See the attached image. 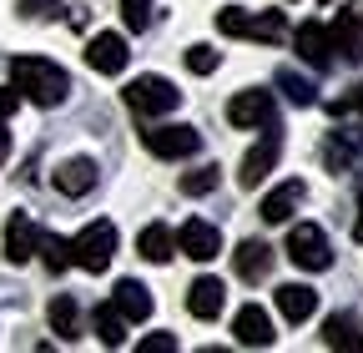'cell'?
I'll list each match as a JSON object with an SVG mask.
<instances>
[{"instance_id":"cell-28","label":"cell","mask_w":363,"mask_h":353,"mask_svg":"<svg viewBox=\"0 0 363 353\" xmlns=\"http://www.w3.org/2000/svg\"><path fill=\"white\" fill-rule=\"evenodd\" d=\"M182 192H187V197H207V192H217V167H197V172H187V176H182Z\"/></svg>"},{"instance_id":"cell-33","label":"cell","mask_w":363,"mask_h":353,"mask_svg":"<svg viewBox=\"0 0 363 353\" xmlns=\"http://www.w3.org/2000/svg\"><path fill=\"white\" fill-rule=\"evenodd\" d=\"M343 111H358V116H363V81L353 86V91H348L343 101H333V116H343Z\"/></svg>"},{"instance_id":"cell-3","label":"cell","mask_w":363,"mask_h":353,"mask_svg":"<svg viewBox=\"0 0 363 353\" xmlns=\"http://www.w3.org/2000/svg\"><path fill=\"white\" fill-rule=\"evenodd\" d=\"M126 106H131L136 116H167V111L182 106V91H177L167 76H136V81L126 86Z\"/></svg>"},{"instance_id":"cell-12","label":"cell","mask_w":363,"mask_h":353,"mask_svg":"<svg viewBox=\"0 0 363 353\" xmlns=\"http://www.w3.org/2000/svg\"><path fill=\"white\" fill-rule=\"evenodd\" d=\"M35 242H40V228L30 223L26 212H16L11 223H6V262H16V268L30 262L35 257Z\"/></svg>"},{"instance_id":"cell-22","label":"cell","mask_w":363,"mask_h":353,"mask_svg":"<svg viewBox=\"0 0 363 353\" xmlns=\"http://www.w3.org/2000/svg\"><path fill=\"white\" fill-rule=\"evenodd\" d=\"M51 328H56V338H66V343L81 338V313H76V298H71V293H56V298H51Z\"/></svg>"},{"instance_id":"cell-10","label":"cell","mask_w":363,"mask_h":353,"mask_svg":"<svg viewBox=\"0 0 363 353\" xmlns=\"http://www.w3.org/2000/svg\"><path fill=\"white\" fill-rule=\"evenodd\" d=\"M293 46H298V56H303L313 71H328V66H333L328 26H318V21H303V26H298V35H293Z\"/></svg>"},{"instance_id":"cell-27","label":"cell","mask_w":363,"mask_h":353,"mask_svg":"<svg viewBox=\"0 0 363 353\" xmlns=\"http://www.w3.org/2000/svg\"><path fill=\"white\" fill-rule=\"evenodd\" d=\"M247 16H252V11L227 6V11H217V30H222V35H233V40H247Z\"/></svg>"},{"instance_id":"cell-5","label":"cell","mask_w":363,"mask_h":353,"mask_svg":"<svg viewBox=\"0 0 363 353\" xmlns=\"http://www.w3.org/2000/svg\"><path fill=\"white\" fill-rule=\"evenodd\" d=\"M142 142H147L152 157L177 162V157H197V152H202V131H197V126H147Z\"/></svg>"},{"instance_id":"cell-31","label":"cell","mask_w":363,"mask_h":353,"mask_svg":"<svg viewBox=\"0 0 363 353\" xmlns=\"http://www.w3.org/2000/svg\"><path fill=\"white\" fill-rule=\"evenodd\" d=\"M21 16L26 21H56L61 6H56V0H21Z\"/></svg>"},{"instance_id":"cell-6","label":"cell","mask_w":363,"mask_h":353,"mask_svg":"<svg viewBox=\"0 0 363 353\" xmlns=\"http://www.w3.org/2000/svg\"><path fill=\"white\" fill-rule=\"evenodd\" d=\"M177 247L187 252L192 262H212V257L222 252V232H217L212 223H202V217H187V223L177 228Z\"/></svg>"},{"instance_id":"cell-15","label":"cell","mask_w":363,"mask_h":353,"mask_svg":"<svg viewBox=\"0 0 363 353\" xmlns=\"http://www.w3.org/2000/svg\"><path fill=\"white\" fill-rule=\"evenodd\" d=\"M222 308H227L222 278H197V283L187 288V313H192V318H217Z\"/></svg>"},{"instance_id":"cell-2","label":"cell","mask_w":363,"mask_h":353,"mask_svg":"<svg viewBox=\"0 0 363 353\" xmlns=\"http://www.w3.org/2000/svg\"><path fill=\"white\" fill-rule=\"evenodd\" d=\"M111 257H116V228H111V223H86V228L71 237V268L106 273Z\"/></svg>"},{"instance_id":"cell-23","label":"cell","mask_w":363,"mask_h":353,"mask_svg":"<svg viewBox=\"0 0 363 353\" xmlns=\"http://www.w3.org/2000/svg\"><path fill=\"white\" fill-rule=\"evenodd\" d=\"M288 35V16L283 11H252L247 16V40H267V46H272V40H283Z\"/></svg>"},{"instance_id":"cell-16","label":"cell","mask_w":363,"mask_h":353,"mask_svg":"<svg viewBox=\"0 0 363 353\" xmlns=\"http://www.w3.org/2000/svg\"><path fill=\"white\" fill-rule=\"evenodd\" d=\"M303 197H308V187L298 182V176H293V182H283V187H272V192L262 197V223H288V217L303 207Z\"/></svg>"},{"instance_id":"cell-20","label":"cell","mask_w":363,"mask_h":353,"mask_svg":"<svg viewBox=\"0 0 363 353\" xmlns=\"http://www.w3.org/2000/svg\"><path fill=\"white\" fill-rule=\"evenodd\" d=\"M136 252H142L147 262H167L177 252V232L167 223H152V228H142V237H136Z\"/></svg>"},{"instance_id":"cell-24","label":"cell","mask_w":363,"mask_h":353,"mask_svg":"<svg viewBox=\"0 0 363 353\" xmlns=\"http://www.w3.org/2000/svg\"><path fill=\"white\" fill-rule=\"evenodd\" d=\"M91 323H96V338H101L106 348H121V343H126V318L116 313V303H101L96 313H91Z\"/></svg>"},{"instance_id":"cell-25","label":"cell","mask_w":363,"mask_h":353,"mask_svg":"<svg viewBox=\"0 0 363 353\" xmlns=\"http://www.w3.org/2000/svg\"><path fill=\"white\" fill-rule=\"evenodd\" d=\"M35 252L45 257V268H51V273H66V268H71V237H56V232H40Z\"/></svg>"},{"instance_id":"cell-14","label":"cell","mask_w":363,"mask_h":353,"mask_svg":"<svg viewBox=\"0 0 363 353\" xmlns=\"http://www.w3.org/2000/svg\"><path fill=\"white\" fill-rule=\"evenodd\" d=\"M91 187H96V162L91 157H71L56 167V192L61 197H86Z\"/></svg>"},{"instance_id":"cell-32","label":"cell","mask_w":363,"mask_h":353,"mask_svg":"<svg viewBox=\"0 0 363 353\" xmlns=\"http://www.w3.org/2000/svg\"><path fill=\"white\" fill-rule=\"evenodd\" d=\"M136 353H177V333H152L136 343Z\"/></svg>"},{"instance_id":"cell-18","label":"cell","mask_w":363,"mask_h":353,"mask_svg":"<svg viewBox=\"0 0 363 353\" xmlns=\"http://www.w3.org/2000/svg\"><path fill=\"white\" fill-rule=\"evenodd\" d=\"M233 262H238V278H242V283H262V278L272 273V247L257 242V237H247V242L233 252Z\"/></svg>"},{"instance_id":"cell-34","label":"cell","mask_w":363,"mask_h":353,"mask_svg":"<svg viewBox=\"0 0 363 353\" xmlns=\"http://www.w3.org/2000/svg\"><path fill=\"white\" fill-rule=\"evenodd\" d=\"M16 106H21V91H16V86H0V121H11Z\"/></svg>"},{"instance_id":"cell-11","label":"cell","mask_w":363,"mask_h":353,"mask_svg":"<svg viewBox=\"0 0 363 353\" xmlns=\"http://www.w3.org/2000/svg\"><path fill=\"white\" fill-rule=\"evenodd\" d=\"M328 46H333L348 66L363 61V21H358L353 11H338V21L328 26Z\"/></svg>"},{"instance_id":"cell-1","label":"cell","mask_w":363,"mask_h":353,"mask_svg":"<svg viewBox=\"0 0 363 353\" xmlns=\"http://www.w3.org/2000/svg\"><path fill=\"white\" fill-rule=\"evenodd\" d=\"M11 86L35 106H61L71 96V76L45 56H16L11 61Z\"/></svg>"},{"instance_id":"cell-7","label":"cell","mask_w":363,"mask_h":353,"mask_svg":"<svg viewBox=\"0 0 363 353\" xmlns=\"http://www.w3.org/2000/svg\"><path fill=\"white\" fill-rule=\"evenodd\" d=\"M86 61H91V71H101V76H121L126 71V35L96 30L91 46H86Z\"/></svg>"},{"instance_id":"cell-26","label":"cell","mask_w":363,"mask_h":353,"mask_svg":"<svg viewBox=\"0 0 363 353\" xmlns=\"http://www.w3.org/2000/svg\"><path fill=\"white\" fill-rule=\"evenodd\" d=\"M278 86H283V96H288L293 106H313V101H318V86L303 81L298 71H278Z\"/></svg>"},{"instance_id":"cell-8","label":"cell","mask_w":363,"mask_h":353,"mask_svg":"<svg viewBox=\"0 0 363 353\" xmlns=\"http://www.w3.org/2000/svg\"><path fill=\"white\" fill-rule=\"evenodd\" d=\"M227 121L233 126H272V91H238L227 101Z\"/></svg>"},{"instance_id":"cell-30","label":"cell","mask_w":363,"mask_h":353,"mask_svg":"<svg viewBox=\"0 0 363 353\" xmlns=\"http://www.w3.org/2000/svg\"><path fill=\"white\" fill-rule=\"evenodd\" d=\"M217 61H222V56H217L212 46H192V51H187V71H197V76H212Z\"/></svg>"},{"instance_id":"cell-4","label":"cell","mask_w":363,"mask_h":353,"mask_svg":"<svg viewBox=\"0 0 363 353\" xmlns=\"http://www.w3.org/2000/svg\"><path fill=\"white\" fill-rule=\"evenodd\" d=\"M288 257L298 262L303 273H323L333 268V247H328V232L318 228V223H298L288 232Z\"/></svg>"},{"instance_id":"cell-17","label":"cell","mask_w":363,"mask_h":353,"mask_svg":"<svg viewBox=\"0 0 363 353\" xmlns=\"http://www.w3.org/2000/svg\"><path fill=\"white\" fill-rule=\"evenodd\" d=\"M278 313H283L288 323H308V318L318 313V293H313L308 283H283V288H278Z\"/></svg>"},{"instance_id":"cell-19","label":"cell","mask_w":363,"mask_h":353,"mask_svg":"<svg viewBox=\"0 0 363 353\" xmlns=\"http://www.w3.org/2000/svg\"><path fill=\"white\" fill-rule=\"evenodd\" d=\"M272 162H278V137H262V147H252V152L242 157V172H238V182H242V187H257L262 176L272 172Z\"/></svg>"},{"instance_id":"cell-36","label":"cell","mask_w":363,"mask_h":353,"mask_svg":"<svg viewBox=\"0 0 363 353\" xmlns=\"http://www.w3.org/2000/svg\"><path fill=\"white\" fill-rule=\"evenodd\" d=\"M353 237L363 242V192H358V223H353Z\"/></svg>"},{"instance_id":"cell-9","label":"cell","mask_w":363,"mask_h":353,"mask_svg":"<svg viewBox=\"0 0 363 353\" xmlns=\"http://www.w3.org/2000/svg\"><path fill=\"white\" fill-rule=\"evenodd\" d=\"M233 338L242 343V348H272V318L262 313L257 303H247V308H238V318H233Z\"/></svg>"},{"instance_id":"cell-29","label":"cell","mask_w":363,"mask_h":353,"mask_svg":"<svg viewBox=\"0 0 363 353\" xmlns=\"http://www.w3.org/2000/svg\"><path fill=\"white\" fill-rule=\"evenodd\" d=\"M121 21H126V30H147L152 26V0H121Z\"/></svg>"},{"instance_id":"cell-35","label":"cell","mask_w":363,"mask_h":353,"mask_svg":"<svg viewBox=\"0 0 363 353\" xmlns=\"http://www.w3.org/2000/svg\"><path fill=\"white\" fill-rule=\"evenodd\" d=\"M11 157V131H6V121H0V162Z\"/></svg>"},{"instance_id":"cell-13","label":"cell","mask_w":363,"mask_h":353,"mask_svg":"<svg viewBox=\"0 0 363 353\" xmlns=\"http://www.w3.org/2000/svg\"><path fill=\"white\" fill-rule=\"evenodd\" d=\"M111 303H116V313L126 323H147L152 318V293H147V283H136V278H121L116 293H111Z\"/></svg>"},{"instance_id":"cell-21","label":"cell","mask_w":363,"mask_h":353,"mask_svg":"<svg viewBox=\"0 0 363 353\" xmlns=\"http://www.w3.org/2000/svg\"><path fill=\"white\" fill-rule=\"evenodd\" d=\"M323 343L328 348H343V353H363V333H358V323L348 313H333L323 323Z\"/></svg>"}]
</instances>
